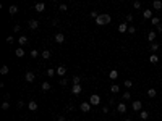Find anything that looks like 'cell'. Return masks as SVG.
Listing matches in <instances>:
<instances>
[{
	"instance_id": "6da1fadb",
	"label": "cell",
	"mask_w": 162,
	"mask_h": 121,
	"mask_svg": "<svg viewBox=\"0 0 162 121\" xmlns=\"http://www.w3.org/2000/svg\"><path fill=\"white\" fill-rule=\"evenodd\" d=\"M110 21H112V18H110L109 13H100L99 18L96 19V24H97V26H104V24H109Z\"/></svg>"
},
{
	"instance_id": "7a4b0ae2",
	"label": "cell",
	"mask_w": 162,
	"mask_h": 121,
	"mask_svg": "<svg viewBox=\"0 0 162 121\" xmlns=\"http://www.w3.org/2000/svg\"><path fill=\"white\" fill-rule=\"evenodd\" d=\"M91 107H93V105H91L89 102H83L81 105H80V110L83 111V113H89V111H91Z\"/></svg>"
},
{
	"instance_id": "3957f363",
	"label": "cell",
	"mask_w": 162,
	"mask_h": 121,
	"mask_svg": "<svg viewBox=\"0 0 162 121\" xmlns=\"http://www.w3.org/2000/svg\"><path fill=\"white\" fill-rule=\"evenodd\" d=\"M89 103L91 105H100V97L97 95V94H93L89 98Z\"/></svg>"
},
{
	"instance_id": "277c9868",
	"label": "cell",
	"mask_w": 162,
	"mask_h": 121,
	"mask_svg": "<svg viewBox=\"0 0 162 121\" xmlns=\"http://www.w3.org/2000/svg\"><path fill=\"white\" fill-rule=\"evenodd\" d=\"M131 108H133L135 111H141V108H143V102H139V100H135L133 103H131Z\"/></svg>"
},
{
	"instance_id": "5b68a950",
	"label": "cell",
	"mask_w": 162,
	"mask_h": 121,
	"mask_svg": "<svg viewBox=\"0 0 162 121\" xmlns=\"http://www.w3.org/2000/svg\"><path fill=\"white\" fill-rule=\"evenodd\" d=\"M24 79L28 81V83H33V81L36 79V74H34L33 71H28V73H26V74H24Z\"/></svg>"
},
{
	"instance_id": "8992f818",
	"label": "cell",
	"mask_w": 162,
	"mask_h": 121,
	"mask_svg": "<svg viewBox=\"0 0 162 121\" xmlns=\"http://www.w3.org/2000/svg\"><path fill=\"white\" fill-rule=\"evenodd\" d=\"M57 74H58L60 77H63L65 74H67V68H65V66H63V65H60V66H58V68H57Z\"/></svg>"
},
{
	"instance_id": "52a82bcc",
	"label": "cell",
	"mask_w": 162,
	"mask_h": 121,
	"mask_svg": "<svg viewBox=\"0 0 162 121\" xmlns=\"http://www.w3.org/2000/svg\"><path fill=\"white\" fill-rule=\"evenodd\" d=\"M28 26H29V29H37L39 28V21L37 19H29Z\"/></svg>"
},
{
	"instance_id": "ba28073f",
	"label": "cell",
	"mask_w": 162,
	"mask_h": 121,
	"mask_svg": "<svg viewBox=\"0 0 162 121\" xmlns=\"http://www.w3.org/2000/svg\"><path fill=\"white\" fill-rule=\"evenodd\" d=\"M156 37H157V34H156V31H149V32H148V41H149L151 44H152V42L156 41Z\"/></svg>"
},
{
	"instance_id": "9c48e42d",
	"label": "cell",
	"mask_w": 162,
	"mask_h": 121,
	"mask_svg": "<svg viewBox=\"0 0 162 121\" xmlns=\"http://www.w3.org/2000/svg\"><path fill=\"white\" fill-rule=\"evenodd\" d=\"M81 90H83V87H81L80 84H78V86H73L71 92H73V95H80V94H81Z\"/></svg>"
},
{
	"instance_id": "30bf717a",
	"label": "cell",
	"mask_w": 162,
	"mask_h": 121,
	"mask_svg": "<svg viewBox=\"0 0 162 121\" xmlns=\"http://www.w3.org/2000/svg\"><path fill=\"white\" fill-rule=\"evenodd\" d=\"M55 42H57V44H63V42H65V36H63V34H55Z\"/></svg>"
},
{
	"instance_id": "8fae6325",
	"label": "cell",
	"mask_w": 162,
	"mask_h": 121,
	"mask_svg": "<svg viewBox=\"0 0 162 121\" xmlns=\"http://www.w3.org/2000/svg\"><path fill=\"white\" fill-rule=\"evenodd\" d=\"M117 111H119V113H125L126 111V103H119V105H117Z\"/></svg>"
},
{
	"instance_id": "7c38bea8",
	"label": "cell",
	"mask_w": 162,
	"mask_h": 121,
	"mask_svg": "<svg viewBox=\"0 0 162 121\" xmlns=\"http://www.w3.org/2000/svg\"><path fill=\"white\" fill-rule=\"evenodd\" d=\"M18 44H20L21 47L26 45V44H28V37H26V36H20V37H18Z\"/></svg>"
},
{
	"instance_id": "4fadbf2b",
	"label": "cell",
	"mask_w": 162,
	"mask_h": 121,
	"mask_svg": "<svg viewBox=\"0 0 162 121\" xmlns=\"http://www.w3.org/2000/svg\"><path fill=\"white\" fill-rule=\"evenodd\" d=\"M15 55L18 58H21V57H24V50H23V47H18V49L15 50Z\"/></svg>"
},
{
	"instance_id": "5bb4252c",
	"label": "cell",
	"mask_w": 162,
	"mask_h": 121,
	"mask_svg": "<svg viewBox=\"0 0 162 121\" xmlns=\"http://www.w3.org/2000/svg\"><path fill=\"white\" fill-rule=\"evenodd\" d=\"M109 77H110L112 81H115L117 77H119V71H117V70H112L110 73H109Z\"/></svg>"
},
{
	"instance_id": "9a60e30c",
	"label": "cell",
	"mask_w": 162,
	"mask_h": 121,
	"mask_svg": "<svg viewBox=\"0 0 162 121\" xmlns=\"http://www.w3.org/2000/svg\"><path fill=\"white\" fill-rule=\"evenodd\" d=\"M28 108L31 110V111H36V110H37V103L34 102V100H31V102L28 103Z\"/></svg>"
},
{
	"instance_id": "2e32d148",
	"label": "cell",
	"mask_w": 162,
	"mask_h": 121,
	"mask_svg": "<svg viewBox=\"0 0 162 121\" xmlns=\"http://www.w3.org/2000/svg\"><path fill=\"white\" fill-rule=\"evenodd\" d=\"M143 16H144L146 19H152V11H151V10H144V11H143Z\"/></svg>"
},
{
	"instance_id": "e0dca14e",
	"label": "cell",
	"mask_w": 162,
	"mask_h": 121,
	"mask_svg": "<svg viewBox=\"0 0 162 121\" xmlns=\"http://www.w3.org/2000/svg\"><path fill=\"white\" fill-rule=\"evenodd\" d=\"M41 55H42V58H44V60H49V58H50V55H52V52H50V50H44Z\"/></svg>"
},
{
	"instance_id": "ac0fdd59",
	"label": "cell",
	"mask_w": 162,
	"mask_h": 121,
	"mask_svg": "<svg viewBox=\"0 0 162 121\" xmlns=\"http://www.w3.org/2000/svg\"><path fill=\"white\" fill-rule=\"evenodd\" d=\"M152 7H154L156 10H160V8H162V2H160V0H154V2H152Z\"/></svg>"
},
{
	"instance_id": "d6986e66",
	"label": "cell",
	"mask_w": 162,
	"mask_h": 121,
	"mask_svg": "<svg viewBox=\"0 0 162 121\" xmlns=\"http://www.w3.org/2000/svg\"><path fill=\"white\" fill-rule=\"evenodd\" d=\"M126 29H128L126 23H122V24H119V32H126Z\"/></svg>"
},
{
	"instance_id": "ffe728a7",
	"label": "cell",
	"mask_w": 162,
	"mask_h": 121,
	"mask_svg": "<svg viewBox=\"0 0 162 121\" xmlns=\"http://www.w3.org/2000/svg\"><path fill=\"white\" fill-rule=\"evenodd\" d=\"M34 8H36V11H44V8H46V5H44L42 2H39V3H36V7H34Z\"/></svg>"
},
{
	"instance_id": "44dd1931",
	"label": "cell",
	"mask_w": 162,
	"mask_h": 121,
	"mask_svg": "<svg viewBox=\"0 0 162 121\" xmlns=\"http://www.w3.org/2000/svg\"><path fill=\"white\" fill-rule=\"evenodd\" d=\"M156 95H157V90H156V89H149V90H148V97L154 98Z\"/></svg>"
},
{
	"instance_id": "7402d4cb",
	"label": "cell",
	"mask_w": 162,
	"mask_h": 121,
	"mask_svg": "<svg viewBox=\"0 0 162 121\" xmlns=\"http://www.w3.org/2000/svg\"><path fill=\"white\" fill-rule=\"evenodd\" d=\"M149 62H151L152 65H154V63H157V62H159V57H157V55H156V53H152V55H151V57H149Z\"/></svg>"
},
{
	"instance_id": "603a6c76",
	"label": "cell",
	"mask_w": 162,
	"mask_h": 121,
	"mask_svg": "<svg viewBox=\"0 0 162 121\" xmlns=\"http://www.w3.org/2000/svg\"><path fill=\"white\" fill-rule=\"evenodd\" d=\"M8 71H10V68H8L7 65H3V66L0 68V74H8Z\"/></svg>"
},
{
	"instance_id": "cb8c5ba5",
	"label": "cell",
	"mask_w": 162,
	"mask_h": 121,
	"mask_svg": "<svg viewBox=\"0 0 162 121\" xmlns=\"http://www.w3.org/2000/svg\"><path fill=\"white\" fill-rule=\"evenodd\" d=\"M139 118H141V119H148V118H149V113H148V111H144V110H141V113H139Z\"/></svg>"
},
{
	"instance_id": "d4e9b609",
	"label": "cell",
	"mask_w": 162,
	"mask_h": 121,
	"mask_svg": "<svg viewBox=\"0 0 162 121\" xmlns=\"http://www.w3.org/2000/svg\"><path fill=\"white\" fill-rule=\"evenodd\" d=\"M41 87H42V90L49 92V90H50V84H49V83H42V86H41Z\"/></svg>"
},
{
	"instance_id": "484cf974",
	"label": "cell",
	"mask_w": 162,
	"mask_h": 121,
	"mask_svg": "<svg viewBox=\"0 0 162 121\" xmlns=\"http://www.w3.org/2000/svg\"><path fill=\"white\" fill-rule=\"evenodd\" d=\"M159 50V44H157V42H152L151 44V52H157Z\"/></svg>"
},
{
	"instance_id": "4316f807",
	"label": "cell",
	"mask_w": 162,
	"mask_h": 121,
	"mask_svg": "<svg viewBox=\"0 0 162 121\" xmlns=\"http://www.w3.org/2000/svg\"><path fill=\"white\" fill-rule=\"evenodd\" d=\"M8 11H10V15H15V13L18 11V7H16V5H11V7H10V10H8Z\"/></svg>"
},
{
	"instance_id": "83f0119b",
	"label": "cell",
	"mask_w": 162,
	"mask_h": 121,
	"mask_svg": "<svg viewBox=\"0 0 162 121\" xmlns=\"http://www.w3.org/2000/svg\"><path fill=\"white\" fill-rule=\"evenodd\" d=\"M151 21H152V24H154V26H159V24H160V19L157 18V16H152Z\"/></svg>"
},
{
	"instance_id": "f1b7e54d",
	"label": "cell",
	"mask_w": 162,
	"mask_h": 121,
	"mask_svg": "<svg viewBox=\"0 0 162 121\" xmlns=\"http://www.w3.org/2000/svg\"><path fill=\"white\" fill-rule=\"evenodd\" d=\"M80 81H81L80 76H73V86H78V84H80Z\"/></svg>"
},
{
	"instance_id": "f546056e",
	"label": "cell",
	"mask_w": 162,
	"mask_h": 121,
	"mask_svg": "<svg viewBox=\"0 0 162 121\" xmlns=\"http://www.w3.org/2000/svg\"><path fill=\"white\" fill-rule=\"evenodd\" d=\"M110 90H112L113 94H117V92H119V90H120V87H119V86H117V84H113L112 87H110Z\"/></svg>"
},
{
	"instance_id": "4dcf8cb0",
	"label": "cell",
	"mask_w": 162,
	"mask_h": 121,
	"mask_svg": "<svg viewBox=\"0 0 162 121\" xmlns=\"http://www.w3.org/2000/svg\"><path fill=\"white\" fill-rule=\"evenodd\" d=\"M8 108H10V103H8V100H5L2 103V110H8Z\"/></svg>"
},
{
	"instance_id": "1f68e13d",
	"label": "cell",
	"mask_w": 162,
	"mask_h": 121,
	"mask_svg": "<svg viewBox=\"0 0 162 121\" xmlns=\"http://www.w3.org/2000/svg\"><path fill=\"white\" fill-rule=\"evenodd\" d=\"M131 86H133V81H130V79H125V87H126V89H130Z\"/></svg>"
},
{
	"instance_id": "d6a6232c",
	"label": "cell",
	"mask_w": 162,
	"mask_h": 121,
	"mask_svg": "<svg viewBox=\"0 0 162 121\" xmlns=\"http://www.w3.org/2000/svg\"><path fill=\"white\" fill-rule=\"evenodd\" d=\"M130 98H131V94L128 92V90H126V92L123 94V100H130Z\"/></svg>"
},
{
	"instance_id": "836d02e7",
	"label": "cell",
	"mask_w": 162,
	"mask_h": 121,
	"mask_svg": "<svg viewBox=\"0 0 162 121\" xmlns=\"http://www.w3.org/2000/svg\"><path fill=\"white\" fill-rule=\"evenodd\" d=\"M91 18H94V19H97V18H99V13H97V11H96V10H94V11H91Z\"/></svg>"
},
{
	"instance_id": "e575fe53",
	"label": "cell",
	"mask_w": 162,
	"mask_h": 121,
	"mask_svg": "<svg viewBox=\"0 0 162 121\" xmlns=\"http://www.w3.org/2000/svg\"><path fill=\"white\" fill-rule=\"evenodd\" d=\"M128 32L130 34H135V32H136V28H135V26H128Z\"/></svg>"
},
{
	"instance_id": "d590c367",
	"label": "cell",
	"mask_w": 162,
	"mask_h": 121,
	"mask_svg": "<svg viewBox=\"0 0 162 121\" xmlns=\"http://www.w3.org/2000/svg\"><path fill=\"white\" fill-rule=\"evenodd\" d=\"M55 73H57L55 70H52V68H49V70H47V76H54Z\"/></svg>"
},
{
	"instance_id": "8d00e7d4",
	"label": "cell",
	"mask_w": 162,
	"mask_h": 121,
	"mask_svg": "<svg viewBox=\"0 0 162 121\" xmlns=\"http://www.w3.org/2000/svg\"><path fill=\"white\" fill-rule=\"evenodd\" d=\"M58 8H60V11H67V10H68V7H67V5H63V3H62V5H60Z\"/></svg>"
},
{
	"instance_id": "74e56055",
	"label": "cell",
	"mask_w": 162,
	"mask_h": 121,
	"mask_svg": "<svg viewBox=\"0 0 162 121\" xmlns=\"http://www.w3.org/2000/svg\"><path fill=\"white\" fill-rule=\"evenodd\" d=\"M37 55H39V52H37V50H31V57H33V58H36Z\"/></svg>"
},
{
	"instance_id": "f35d334b",
	"label": "cell",
	"mask_w": 162,
	"mask_h": 121,
	"mask_svg": "<svg viewBox=\"0 0 162 121\" xmlns=\"http://www.w3.org/2000/svg\"><path fill=\"white\" fill-rule=\"evenodd\" d=\"M13 29H15V32H20V31H21L20 24H15V26H13Z\"/></svg>"
},
{
	"instance_id": "ab89813d",
	"label": "cell",
	"mask_w": 162,
	"mask_h": 121,
	"mask_svg": "<svg viewBox=\"0 0 162 121\" xmlns=\"http://www.w3.org/2000/svg\"><path fill=\"white\" fill-rule=\"evenodd\" d=\"M13 41H15V39H13L11 36H8V37H7V44H13Z\"/></svg>"
},
{
	"instance_id": "60d3db41",
	"label": "cell",
	"mask_w": 162,
	"mask_h": 121,
	"mask_svg": "<svg viewBox=\"0 0 162 121\" xmlns=\"http://www.w3.org/2000/svg\"><path fill=\"white\" fill-rule=\"evenodd\" d=\"M133 7L136 8V10H138V8H141V2H135V3H133Z\"/></svg>"
},
{
	"instance_id": "b9f144b4",
	"label": "cell",
	"mask_w": 162,
	"mask_h": 121,
	"mask_svg": "<svg viewBox=\"0 0 162 121\" xmlns=\"http://www.w3.org/2000/svg\"><path fill=\"white\" fill-rule=\"evenodd\" d=\"M126 21L131 23V21H133V15H126Z\"/></svg>"
},
{
	"instance_id": "7bdbcfd3",
	"label": "cell",
	"mask_w": 162,
	"mask_h": 121,
	"mask_svg": "<svg viewBox=\"0 0 162 121\" xmlns=\"http://www.w3.org/2000/svg\"><path fill=\"white\" fill-rule=\"evenodd\" d=\"M67 84H68L67 79H60V86H67Z\"/></svg>"
},
{
	"instance_id": "ee69618b",
	"label": "cell",
	"mask_w": 162,
	"mask_h": 121,
	"mask_svg": "<svg viewBox=\"0 0 162 121\" xmlns=\"http://www.w3.org/2000/svg\"><path fill=\"white\" fill-rule=\"evenodd\" d=\"M23 105H24V103H23V100H20L18 103H16V107H18V108H23Z\"/></svg>"
},
{
	"instance_id": "f6af8a7d",
	"label": "cell",
	"mask_w": 162,
	"mask_h": 121,
	"mask_svg": "<svg viewBox=\"0 0 162 121\" xmlns=\"http://www.w3.org/2000/svg\"><path fill=\"white\" fill-rule=\"evenodd\" d=\"M157 32H162V24H159V26H157Z\"/></svg>"
},
{
	"instance_id": "bcb514c9",
	"label": "cell",
	"mask_w": 162,
	"mask_h": 121,
	"mask_svg": "<svg viewBox=\"0 0 162 121\" xmlns=\"http://www.w3.org/2000/svg\"><path fill=\"white\" fill-rule=\"evenodd\" d=\"M57 121H65V118H63V116H58V118H57Z\"/></svg>"
},
{
	"instance_id": "7dc6e473",
	"label": "cell",
	"mask_w": 162,
	"mask_h": 121,
	"mask_svg": "<svg viewBox=\"0 0 162 121\" xmlns=\"http://www.w3.org/2000/svg\"><path fill=\"white\" fill-rule=\"evenodd\" d=\"M125 121H131V119H125Z\"/></svg>"
}]
</instances>
